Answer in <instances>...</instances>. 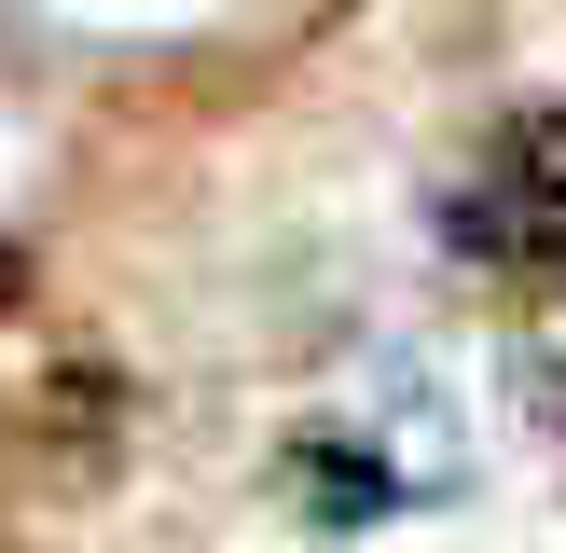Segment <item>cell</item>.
<instances>
[{
    "label": "cell",
    "instance_id": "cell-2",
    "mask_svg": "<svg viewBox=\"0 0 566 553\" xmlns=\"http://www.w3.org/2000/svg\"><path fill=\"white\" fill-rule=\"evenodd\" d=\"M0 304H14V249H0Z\"/></svg>",
    "mask_w": 566,
    "mask_h": 553
},
{
    "label": "cell",
    "instance_id": "cell-1",
    "mask_svg": "<svg viewBox=\"0 0 566 553\" xmlns=\"http://www.w3.org/2000/svg\"><path fill=\"white\" fill-rule=\"evenodd\" d=\"M442 236H457V263H497V276L566 263V97L497 111V138L442 194Z\"/></svg>",
    "mask_w": 566,
    "mask_h": 553
}]
</instances>
